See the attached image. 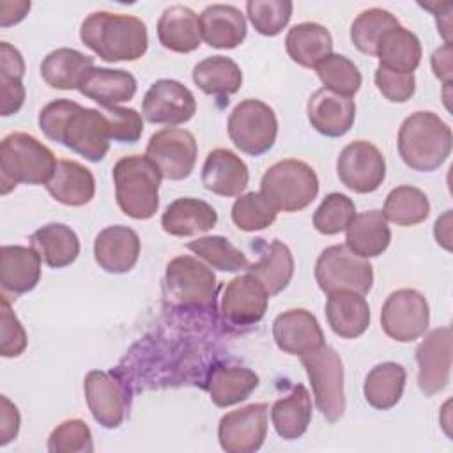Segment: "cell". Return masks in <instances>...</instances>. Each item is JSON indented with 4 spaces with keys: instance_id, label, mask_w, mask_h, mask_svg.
<instances>
[{
    "instance_id": "bcb514c9",
    "label": "cell",
    "mask_w": 453,
    "mask_h": 453,
    "mask_svg": "<svg viewBox=\"0 0 453 453\" xmlns=\"http://www.w3.org/2000/svg\"><path fill=\"white\" fill-rule=\"evenodd\" d=\"M294 4L290 0H250L246 14L255 30L265 37H274L283 32L292 18Z\"/></svg>"
},
{
    "instance_id": "7402d4cb",
    "label": "cell",
    "mask_w": 453,
    "mask_h": 453,
    "mask_svg": "<svg viewBox=\"0 0 453 453\" xmlns=\"http://www.w3.org/2000/svg\"><path fill=\"white\" fill-rule=\"evenodd\" d=\"M41 255L32 246L5 244L0 248V285L4 296L34 290L41 280Z\"/></svg>"
},
{
    "instance_id": "d4e9b609",
    "label": "cell",
    "mask_w": 453,
    "mask_h": 453,
    "mask_svg": "<svg viewBox=\"0 0 453 453\" xmlns=\"http://www.w3.org/2000/svg\"><path fill=\"white\" fill-rule=\"evenodd\" d=\"M202 39L218 50H234L246 39L248 27L244 14L226 4L207 5L198 16Z\"/></svg>"
},
{
    "instance_id": "8fae6325",
    "label": "cell",
    "mask_w": 453,
    "mask_h": 453,
    "mask_svg": "<svg viewBox=\"0 0 453 453\" xmlns=\"http://www.w3.org/2000/svg\"><path fill=\"white\" fill-rule=\"evenodd\" d=\"M430 324V306L425 296L414 288L391 292L380 310L382 331L395 342L409 343L425 334Z\"/></svg>"
},
{
    "instance_id": "d590c367",
    "label": "cell",
    "mask_w": 453,
    "mask_h": 453,
    "mask_svg": "<svg viewBox=\"0 0 453 453\" xmlns=\"http://www.w3.org/2000/svg\"><path fill=\"white\" fill-rule=\"evenodd\" d=\"M407 372L400 363L395 361H384L375 365L363 384V395L368 405H372L377 411H389L393 409L405 388Z\"/></svg>"
},
{
    "instance_id": "f907efd6",
    "label": "cell",
    "mask_w": 453,
    "mask_h": 453,
    "mask_svg": "<svg viewBox=\"0 0 453 453\" xmlns=\"http://www.w3.org/2000/svg\"><path fill=\"white\" fill-rule=\"evenodd\" d=\"M110 124V136L119 143H136L143 133V119L134 108L110 106L103 108Z\"/></svg>"
},
{
    "instance_id": "4fadbf2b",
    "label": "cell",
    "mask_w": 453,
    "mask_h": 453,
    "mask_svg": "<svg viewBox=\"0 0 453 453\" xmlns=\"http://www.w3.org/2000/svg\"><path fill=\"white\" fill-rule=\"evenodd\" d=\"M336 175L354 193H373L386 179V159L373 143L356 140L338 154Z\"/></svg>"
},
{
    "instance_id": "30bf717a",
    "label": "cell",
    "mask_w": 453,
    "mask_h": 453,
    "mask_svg": "<svg viewBox=\"0 0 453 453\" xmlns=\"http://www.w3.org/2000/svg\"><path fill=\"white\" fill-rule=\"evenodd\" d=\"M230 142L248 156H262L273 149L278 136L274 110L260 99L241 101L228 117Z\"/></svg>"
},
{
    "instance_id": "9c48e42d",
    "label": "cell",
    "mask_w": 453,
    "mask_h": 453,
    "mask_svg": "<svg viewBox=\"0 0 453 453\" xmlns=\"http://www.w3.org/2000/svg\"><path fill=\"white\" fill-rule=\"evenodd\" d=\"M313 274L324 294L349 290L365 296L373 285V267L368 258L352 253L345 244L326 248L315 262Z\"/></svg>"
},
{
    "instance_id": "8992f818",
    "label": "cell",
    "mask_w": 453,
    "mask_h": 453,
    "mask_svg": "<svg viewBox=\"0 0 453 453\" xmlns=\"http://www.w3.org/2000/svg\"><path fill=\"white\" fill-rule=\"evenodd\" d=\"M260 193L283 212L306 209L319 195V177L301 159H281L271 165L260 179Z\"/></svg>"
},
{
    "instance_id": "816d5d0a",
    "label": "cell",
    "mask_w": 453,
    "mask_h": 453,
    "mask_svg": "<svg viewBox=\"0 0 453 453\" xmlns=\"http://www.w3.org/2000/svg\"><path fill=\"white\" fill-rule=\"evenodd\" d=\"M373 78L379 92L391 103H405L416 92V78L412 73L389 71L379 65Z\"/></svg>"
},
{
    "instance_id": "7dc6e473",
    "label": "cell",
    "mask_w": 453,
    "mask_h": 453,
    "mask_svg": "<svg viewBox=\"0 0 453 453\" xmlns=\"http://www.w3.org/2000/svg\"><path fill=\"white\" fill-rule=\"evenodd\" d=\"M356 216L354 202L343 193H329L313 212V226L322 235L345 232Z\"/></svg>"
},
{
    "instance_id": "5bb4252c",
    "label": "cell",
    "mask_w": 453,
    "mask_h": 453,
    "mask_svg": "<svg viewBox=\"0 0 453 453\" xmlns=\"http://www.w3.org/2000/svg\"><path fill=\"white\" fill-rule=\"evenodd\" d=\"M269 405L250 403L221 416L218 441L226 453H255L262 448L267 435Z\"/></svg>"
},
{
    "instance_id": "ffe728a7",
    "label": "cell",
    "mask_w": 453,
    "mask_h": 453,
    "mask_svg": "<svg viewBox=\"0 0 453 453\" xmlns=\"http://www.w3.org/2000/svg\"><path fill=\"white\" fill-rule=\"evenodd\" d=\"M140 237L126 225L103 228L94 239L96 264L110 274L129 273L140 258Z\"/></svg>"
},
{
    "instance_id": "d6986e66",
    "label": "cell",
    "mask_w": 453,
    "mask_h": 453,
    "mask_svg": "<svg viewBox=\"0 0 453 453\" xmlns=\"http://www.w3.org/2000/svg\"><path fill=\"white\" fill-rule=\"evenodd\" d=\"M273 338L281 352L299 357L326 343L317 317L304 308L280 313L273 322Z\"/></svg>"
},
{
    "instance_id": "f35d334b",
    "label": "cell",
    "mask_w": 453,
    "mask_h": 453,
    "mask_svg": "<svg viewBox=\"0 0 453 453\" xmlns=\"http://www.w3.org/2000/svg\"><path fill=\"white\" fill-rule=\"evenodd\" d=\"M195 85L207 96L228 97L242 85L241 67L228 57L212 55L193 67Z\"/></svg>"
},
{
    "instance_id": "9f6ffc18",
    "label": "cell",
    "mask_w": 453,
    "mask_h": 453,
    "mask_svg": "<svg viewBox=\"0 0 453 453\" xmlns=\"http://www.w3.org/2000/svg\"><path fill=\"white\" fill-rule=\"evenodd\" d=\"M30 11V2H0V25L4 28L19 23Z\"/></svg>"
},
{
    "instance_id": "5b68a950",
    "label": "cell",
    "mask_w": 453,
    "mask_h": 453,
    "mask_svg": "<svg viewBox=\"0 0 453 453\" xmlns=\"http://www.w3.org/2000/svg\"><path fill=\"white\" fill-rule=\"evenodd\" d=\"M119 209L133 219H150L159 209L161 173L142 154L120 157L111 170Z\"/></svg>"
},
{
    "instance_id": "603a6c76",
    "label": "cell",
    "mask_w": 453,
    "mask_h": 453,
    "mask_svg": "<svg viewBox=\"0 0 453 453\" xmlns=\"http://www.w3.org/2000/svg\"><path fill=\"white\" fill-rule=\"evenodd\" d=\"M250 172L246 163L228 149H214L202 166V184L219 196H239L246 189Z\"/></svg>"
},
{
    "instance_id": "2e32d148",
    "label": "cell",
    "mask_w": 453,
    "mask_h": 453,
    "mask_svg": "<svg viewBox=\"0 0 453 453\" xmlns=\"http://www.w3.org/2000/svg\"><path fill=\"white\" fill-rule=\"evenodd\" d=\"M85 400L92 418L103 428H119L126 418L129 400L126 386L117 375L103 370H90L83 380Z\"/></svg>"
},
{
    "instance_id": "7a4b0ae2",
    "label": "cell",
    "mask_w": 453,
    "mask_h": 453,
    "mask_svg": "<svg viewBox=\"0 0 453 453\" xmlns=\"http://www.w3.org/2000/svg\"><path fill=\"white\" fill-rule=\"evenodd\" d=\"M80 39L104 62H133L149 48L147 27L140 18L106 11L92 12L83 19Z\"/></svg>"
},
{
    "instance_id": "1f68e13d",
    "label": "cell",
    "mask_w": 453,
    "mask_h": 453,
    "mask_svg": "<svg viewBox=\"0 0 453 453\" xmlns=\"http://www.w3.org/2000/svg\"><path fill=\"white\" fill-rule=\"evenodd\" d=\"M389 242L391 228L382 211L377 209L356 214L345 230V246L363 258L382 255Z\"/></svg>"
},
{
    "instance_id": "f1b7e54d",
    "label": "cell",
    "mask_w": 453,
    "mask_h": 453,
    "mask_svg": "<svg viewBox=\"0 0 453 453\" xmlns=\"http://www.w3.org/2000/svg\"><path fill=\"white\" fill-rule=\"evenodd\" d=\"M48 193L67 207H81L96 195V179L92 172L78 161L60 159L53 177L46 184Z\"/></svg>"
},
{
    "instance_id": "ab89813d",
    "label": "cell",
    "mask_w": 453,
    "mask_h": 453,
    "mask_svg": "<svg viewBox=\"0 0 453 453\" xmlns=\"http://www.w3.org/2000/svg\"><path fill=\"white\" fill-rule=\"evenodd\" d=\"M25 60L18 48L0 42V113L2 117L14 115L25 103Z\"/></svg>"
},
{
    "instance_id": "c3c4849f",
    "label": "cell",
    "mask_w": 453,
    "mask_h": 453,
    "mask_svg": "<svg viewBox=\"0 0 453 453\" xmlns=\"http://www.w3.org/2000/svg\"><path fill=\"white\" fill-rule=\"evenodd\" d=\"M48 451L51 453H92V432L83 419H65L57 425L48 437Z\"/></svg>"
},
{
    "instance_id": "11a10c76",
    "label": "cell",
    "mask_w": 453,
    "mask_h": 453,
    "mask_svg": "<svg viewBox=\"0 0 453 453\" xmlns=\"http://www.w3.org/2000/svg\"><path fill=\"white\" fill-rule=\"evenodd\" d=\"M419 5L430 11L437 19V30L442 34L444 42H449L451 35V4L449 2H425Z\"/></svg>"
},
{
    "instance_id": "836d02e7",
    "label": "cell",
    "mask_w": 453,
    "mask_h": 453,
    "mask_svg": "<svg viewBox=\"0 0 453 453\" xmlns=\"http://www.w3.org/2000/svg\"><path fill=\"white\" fill-rule=\"evenodd\" d=\"M271 419L276 434L285 441L304 435L311 421V396L303 384H296L292 391L278 398L271 407Z\"/></svg>"
},
{
    "instance_id": "ba28073f",
    "label": "cell",
    "mask_w": 453,
    "mask_h": 453,
    "mask_svg": "<svg viewBox=\"0 0 453 453\" xmlns=\"http://www.w3.org/2000/svg\"><path fill=\"white\" fill-rule=\"evenodd\" d=\"M301 363L311 384L315 405L320 414L336 423L345 414V389H343V363L340 354L327 343L301 356Z\"/></svg>"
},
{
    "instance_id": "6f0895ef",
    "label": "cell",
    "mask_w": 453,
    "mask_h": 453,
    "mask_svg": "<svg viewBox=\"0 0 453 453\" xmlns=\"http://www.w3.org/2000/svg\"><path fill=\"white\" fill-rule=\"evenodd\" d=\"M434 235L437 244H441L444 250H451V211H446L434 226Z\"/></svg>"
},
{
    "instance_id": "4316f807",
    "label": "cell",
    "mask_w": 453,
    "mask_h": 453,
    "mask_svg": "<svg viewBox=\"0 0 453 453\" xmlns=\"http://www.w3.org/2000/svg\"><path fill=\"white\" fill-rule=\"evenodd\" d=\"M216 223V209L211 203L191 196L173 200L161 216L163 230L175 237H191L209 232Z\"/></svg>"
},
{
    "instance_id": "db71d44e",
    "label": "cell",
    "mask_w": 453,
    "mask_h": 453,
    "mask_svg": "<svg viewBox=\"0 0 453 453\" xmlns=\"http://www.w3.org/2000/svg\"><path fill=\"white\" fill-rule=\"evenodd\" d=\"M432 71L435 78H439L444 85L451 83V44L444 42L441 48H437L432 53Z\"/></svg>"
},
{
    "instance_id": "6da1fadb",
    "label": "cell",
    "mask_w": 453,
    "mask_h": 453,
    "mask_svg": "<svg viewBox=\"0 0 453 453\" xmlns=\"http://www.w3.org/2000/svg\"><path fill=\"white\" fill-rule=\"evenodd\" d=\"M46 138L71 149L87 161L99 163L110 150V124L103 110L83 108L71 99H55L39 111Z\"/></svg>"
},
{
    "instance_id": "60d3db41",
    "label": "cell",
    "mask_w": 453,
    "mask_h": 453,
    "mask_svg": "<svg viewBox=\"0 0 453 453\" xmlns=\"http://www.w3.org/2000/svg\"><path fill=\"white\" fill-rule=\"evenodd\" d=\"M382 214L388 221L400 226H412L423 223L430 214V200L419 188L414 186H396L393 188L386 200Z\"/></svg>"
},
{
    "instance_id": "9a60e30c",
    "label": "cell",
    "mask_w": 453,
    "mask_h": 453,
    "mask_svg": "<svg viewBox=\"0 0 453 453\" xmlns=\"http://www.w3.org/2000/svg\"><path fill=\"white\" fill-rule=\"evenodd\" d=\"M196 111L193 92L177 80L163 78L154 81L143 96L142 115L150 124L179 126Z\"/></svg>"
},
{
    "instance_id": "52a82bcc",
    "label": "cell",
    "mask_w": 453,
    "mask_h": 453,
    "mask_svg": "<svg viewBox=\"0 0 453 453\" xmlns=\"http://www.w3.org/2000/svg\"><path fill=\"white\" fill-rule=\"evenodd\" d=\"M165 294L172 304L180 308L214 310L218 297L216 274L200 258L179 255L166 264Z\"/></svg>"
},
{
    "instance_id": "3957f363",
    "label": "cell",
    "mask_w": 453,
    "mask_h": 453,
    "mask_svg": "<svg viewBox=\"0 0 453 453\" xmlns=\"http://www.w3.org/2000/svg\"><path fill=\"white\" fill-rule=\"evenodd\" d=\"M396 145L411 170L434 172L451 154V127L434 111H414L402 122Z\"/></svg>"
},
{
    "instance_id": "277c9868",
    "label": "cell",
    "mask_w": 453,
    "mask_h": 453,
    "mask_svg": "<svg viewBox=\"0 0 453 453\" xmlns=\"http://www.w3.org/2000/svg\"><path fill=\"white\" fill-rule=\"evenodd\" d=\"M55 154L35 136L9 133L0 143V191L7 195L18 184H48L57 168Z\"/></svg>"
},
{
    "instance_id": "7c38bea8",
    "label": "cell",
    "mask_w": 453,
    "mask_h": 453,
    "mask_svg": "<svg viewBox=\"0 0 453 453\" xmlns=\"http://www.w3.org/2000/svg\"><path fill=\"white\" fill-rule=\"evenodd\" d=\"M145 156L156 165L161 177L168 180H182L195 170L198 145L191 131L182 127H165L150 136L145 147Z\"/></svg>"
},
{
    "instance_id": "ee69618b",
    "label": "cell",
    "mask_w": 453,
    "mask_h": 453,
    "mask_svg": "<svg viewBox=\"0 0 453 453\" xmlns=\"http://www.w3.org/2000/svg\"><path fill=\"white\" fill-rule=\"evenodd\" d=\"M315 71L326 88L345 97H352L363 83L357 65L340 53L327 55L315 65Z\"/></svg>"
},
{
    "instance_id": "83f0119b",
    "label": "cell",
    "mask_w": 453,
    "mask_h": 453,
    "mask_svg": "<svg viewBox=\"0 0 453 453\" xmlns=\"http://www.w3.org/2000/svg\"><path fill=\"white\" fill-rule=\"evenodd\" d=\"M157 39L163 48L175 53H191L202 44L200 21L186 5L166 7L157 19Z\"/></svg>"
},
{
    "instance_id": "b9f144b4",
    "label": "cell",
    "mask_w": 453,
    "mask_h": 453,
    "mask_svg": "<svg viewBox=\"0 0 453 453\" xmlns=\"http://www.w3.org/2000/svg\"><path fill=\"white\" fill-rule=\"evenodd\" d=\"M400 21L386 9L372 7L357 14L350 25V41L365 55L375 57L377 46L386 32L398 27Z\"/></svg>"
},
{
    "instance_id": "d6a6232c",
    "label": "cell",
    "mask_w": 453,
    "mask_h": 453,
    "mask_svg": "<svg viewBox=\"0 0 453 453\" xmlns=\"http://www.w3.org/2000/svg\"><path fill=\"white\" fill-rule=\"evenodd\" d=\"M30 246L51 269L71 265L80 255L76 232L64 223H48L30 235Z\"/></svg>"
},
{
    "instance_id": "cb8c5ba5",
    "label": "cell",
    "mask_w": 453,
    "mask_h": 453,
    "mask_svg": "<svg viewBox=\"0 0 453 453\" xmlns=\"http://www.w3.org/2000/svg\"><path fill=\"white\" fill-rule=\"evenodd\" d=\"M138 88L136 78L124 69L90 67L80 80L78 90L81 96L96 101L103 108L119 106L134 97Z\"/></svg>"
},
{
    "instance_id": "681fc988",
    "label": "cell",
    "mask_w": 453,
    "mask_h": 453,
    "mask_svg": "<svg viewBox=\"0 0 453 453\" xmlns=\"http://www.w3.org/2000/svg\"><path fill=\"white\" fill-rule=\"evenodd\" d=\"M0 354L2 357H18L27 349V333L11 310V303L7 296H2L0 304Z\"/></svg>"
},
{
    "instance_id": "8d00e7d4",
    "label": "cell",
    "mask_w": 453,
    "mask_h": 453,
    "mask_svg": "<svg viewBox=\"0 0 453 453\" xmlns=\"http://www.w3.org/2000/svg\"><path fill=\"white\" fill-rule=\"evenodd\" d=\"M421 55L423 51L418 35L403 28L402 25L391 28L382 35L375 53L380 67L412 74L421 62Z\"/></svg>"
},
{
    "instance_id": "7bdbcfd3",
    "label": "cell",
    "mask_w": 453,
    "mask_h": 453,
    "mask_svg": "<svg viewBox=\"0 0 453 453\" xmlns=\"http://www.w3.org/2000/svg\"><path fill=\"white\" fill-rule=\"evenodd\" d=\"M188 250L193 251L196 258L203 260L209 267L223 273L246 271L250 265L246 255L223 235L198 237L188 242Z\"/></svg>"
},
{
    "instance_id": "44dd1931",
    "label": "cell",
    "mask_w": 453,
    "mask_h": 453,
    "mask_svg": "<svg viewBox=\"0 0 453 453\" xmlns=\"http://www.w3.org/2000/svg\"><path fill=\"white\" fill-rule=\"evenodd\" d=\"M306 113L317 133L327 138H340L354 126L356 103L352 97L340 96L322 87L310 96Z\"/></svg>"
},
{
    "instance_id": "f5cc1de1",
    "label": "cell",
    "mask_w": 453,
    "mask_h": 453,
    "mask_svg": "<svg viewBox=\"0 0 453 453\" xmlns=\"http://www.w3.org/2000/svg\"><path fill=\"white\" fill-rule=\"evenodd\" d=\"M2 402V409H0V444L5 446L9 444L12 439H16L18 432H19V411L18 407L5 396H0Z\"/></svg>"
},
{
    "instance_id": "e0dca14e",
    "label": "cell",
    "mask_w": 453,
    "mask_h": 453,
    "mask_svg": "<svg viewBox=\"0 0 453 453\" xmlns=\"http://www.w3.org/2000/svg\"><path fill=\"white\" fill-rule=\"evenodd\" d=\"M418 386L425 396L441 393L451 375V327L432 329L416 349Z\"/></svg>"
},
{
    "instance_id": "484cf974",
    "label": "cell",
    "mask_w": 453,
    "mask_h": 453,
    "mask_svg": "<svg viewBox=\"0 0 453 453\" xmlns=\"http://www.w3.org/2000/svg\"><path fill=\"white\" fill-rule=\"evenodd\" d=\"M326 319L336 336L354 340L370 326V306L363 294L349 290L333 292L327 294Z\"/></svg>"
},
{
    "instance_id": "74e56055",
    "label": "cell",
    "mask_w": 453,
    "mask_h": 453,
    "mask_svg": "<svg viewBox=\"0 0 453 453\" xmlns=\"http://www.w3.org/2000/svg\"><path fill=\"white\" fill-rule=\"evenodd\" d=\"M90 67H94V57L73 48H58L42 58L41 78L51 88L73 90L78 88L81 76Z\"/></svg>"
},
{
    "instance_id": "4dcf8cb0",
    "label": "cell",
    "mask_w": 453,
    "mask_h": 453,
    "mask_svg": "<svg viewBox=\"0 0 453 453\" xmlns=\"http://www.w3.org/2000/svg\"><path fill=\"white\" fill-rule=\"evenodd\" d=\"M285 50L292 62L301 67L315 69V65L333 53L331 32L313 21L297 23L285 35Z\"/></svg>"
},
{
    "instance_id": "f6af8a7d",
    "label": "cell",
    "mask_w": 453,
    "mask_h": 453,
    "mask_svg": "<svg viewBox=\"0 0 453 453\" xmlns=\"http://www.w3.org/2000/svg\"><path fill=\"white\" fill-rule=\"evenodd\" d=\"M278 209L260 191L239 195L232 205V221L242 232H257L276 221Z\"/></svg>"
},
{
    "instance_id": "ac0fdd59",
    "label": "cell",
    "mask_w": 453,
    "mask_h": 453,
    "mask_svg": "<svg viewBox=\"0 0 453 453\" xmlns=\"http://www.w3.org/2000/svg\"><path fill=\"white\" fill-rule=\"evenodd\" d=\"M269 294L250 273L230 280L221 296V315L234 326H251L264 319Z\"/></svg>"
},
{
    "instance_id": "f546056e",
    "label": "cell",
    "mask_w": 453,
    "mask_h": 453,
    "mask_svg": "<svg viewBox=\"0 0 453 453\" xmlns=\"http://www.w3.org/2000/svg\"><path fill=\"white\" fill-rule=\"evenodd\" d=\"M258 375L246 366L218 365L209 370L205 388L214 405L230 407L244 402L258 388Z\"/></svg>"
},
{
    "instance_id": "e575fe53",
    "label": "cell",
    "mask_w": 453,
    "mask_h": 453,
    "mask_svg": "<svg viewBox=\"0 0 453 453\" xmlns=\"http://www.w3.org/2000/svg\"><path fill=\"white\" fill-rule=\"evenodd\" d=\"M246 273L253 274L267 290L269 297L285 290L294 276V257L290 248L274 239L262 251L255 264L246 267Z\"/></svg>"
}]
</instances>
